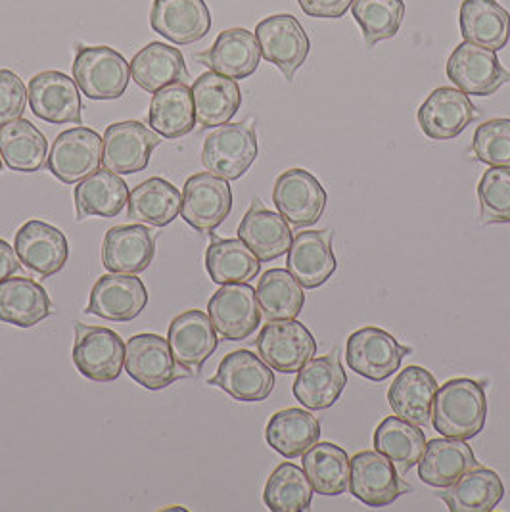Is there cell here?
<instances>
[{"mask_svg": "<svg viewBox=\"0 0 510 512\" xmlns=\"http://www.w3.org/2000/svg\"><path fill=\"white\" fill-rule=\"evenodd\" d=\"M125 371L146 390H163L190 376L173 357L169 342L158 334H137L125 344Z\"/></svg>", "mask_w": 510, "mask_h": 512, "instance_id": "ba28073f", "label": "cell"}, {"mask_svg": "<svg viewBox=\"0 0 510 512\" xmlns=\"http://www.w3.org/2000/svg\"><path fill=\"white\" fill-rule=\"evenodd\" d=\"M162 137L140 121L112 123L102 137V163L117 175H133L148 167Z\"/></svg>", "mask_w": 510, "mask_h": 512, "instance_id": "9c48e42d", "label": "cell"}, {"mask_svg": "<svg viewBox=\"0 0 510 512\" xmlns=\"http://www.w3.org/2000/svg\"><path fill=\"white\" fill-rule=\"evenodd\" d=\"M255 346L259 357L279 373H298L317 353V340L309 328L296 321H269L261 328Z\"/></svg>", "mask_w": 510, "mask_h": 512, "instance_id": "52a82bcc", "label": "cell"}, {"mask_svg": "<svg viewBox=\"0 0 510 512\" xmlns=\"http://www.w3.org/2000/svg\"><path fill=\"white\" fill-rule=\"evenodd\" d=\"M27 87L12 70H0V127L24 116Z\"/></svg>", "mask_w": 510, "mask_h": 512, "instance_id": "c3c4849f", "label": "cell"}, {"mask_svg": "<svg viewBox=\"0 0 510 512\" xmlns=\"http://www.w3.org/2000/svg\"><path fill=\"white\" fill-rule=\"evenodd\" d=\"M348 386V374L342 367L340 350L313 357L298 371L292 386L294 397L309 411H325L332 407Z\"/></svg>", "mask_w": 510, "mask_h": 512, "instance_id": "7402d4cb", "label": "cell"}, {"mask_svg": "<svg viewBox=\"0 0 510 512\" xmlns=\"http://www.w3.org/2000/svg\"><path fill=\"white\" fill-rule=\"evenodd\" d=\"M73 79L91 100H117L127 91L131 66L112 47H79L73 60Z\"/></svg>", "mask_w": 510, "mask_h": 512, "instance_id": "3957f363", "label": "cell"}, {"mask_svg": "<svg viewBox=\"0 0 510 512\" xmlns=\"http://www.w3.org/2000/svg\"><path fill=\"white\" fill-rule=\"evenodd\" d=\"M438 388L440 386L434 374L424 367L411 365L395 376L388 392V403L395 417L424 426L432 420V407Z\"/></svg>", "mask_w": 510, "mask_h": 512, "instance_id": "f1b7e54d", "label": "cell"}, {"mask_svg": "<svg viewBox=\"0 0 510 512\" xmlns=\"http://www.w3.org/2000/svg\"><path fill=\"white\" fill-rule=\"evenodd\" d=\"M196 123L204 129H217L231 123L242 106V93L234 79L215 71L202 73L192 83Z\"/></svg>", "mask_w": 510, "mask_h": 512, "instance_id": "83f0119b", "label": "cell"}, {"mask_svg": "<svg viewBox=\"0 0 510 512\" xmlns=\"http://www.w3.org/2000/svg\"><path fill=\"white\" fill-rule=\"evenodd\" d=\"M292 277L307 290L326 284L338 263L332 250V231H303L294 236L286 257Z\"/></svg>", "mask_w": 510, "mask_h": 512, "instance_id": "d4e9b609", "label": "cell"}, {"mask_svg": "<svg viewBox=\"0 0 510 512\" xmlns=\"http://www.w3.org/2000/svg\"><path fill=\"white\" fill-rule=\"evenodd\" d=\"M156 256V240L144 225H121L110 229L102 242V265L110 273L139 275Z\"/></svg>", "mask_w": 510, "mask_h": 512, "instance_id": "484cf974", "label": "cell"}, {"mask_svg": "<svg viewBox=\"0 0 510 512\" xmlns=\"http://www.w3.org/2000/svg\"><path fill=\"white\" fill-rule=\"evenodd\" d=\"M29 108L33 116L52 123H83V104L75 79L60 71H41L29 81Z\"/></svg>", "mask_w": 510, "mask_h": 512, "instance_id": "ac0fdd59", "label": "cell"}, {"mask_svg": "<svg viewBox=\"0 0 510 512\" xmlns=\"http://www.w3.org/2000/svg\"><path fill=\"white\" fill-rule=\"evenodd\" d=\"M102 163V137L89 127L60 133L48 154V171L64 185H77Z\"/></svg>", "mask_w": 510, "mask_h": 512, "instance_id": "5bb4252c", "label": "cell"}, {"mask_svg": "<svg viewBox=\"0 0 510 512\" xmlns=\"http://www.w3.org/2000/svg\"><path fill=\"white\" fill-rule=\"evenodd\" d=\"M261 58L277 66L288 83L294 81L311 52V41L303 25L292 14H275L255 27Z\"/></svg>", "mask_w": 510, "mask_h": 512, "instance_id": "5b68a950", "label": "cell"}, {"mask_svg": "<svg viewBox=\"0 0 510 512\" xmlns=\"http://www.w3.org/2000/svg\"><path fill=\"white\" fill-rule=\"evenodd\" d=\"M303 457V470L315 489L326 497H336L346 493L351 476V463L348 453L336 443L323 442L311 445Z\"/></svg>", "mask_w": 510, "mask_h": 512, "instance_id": "60d3db41", "label": "cell"}, {"mask_svg": "<svg viewBox=\"0 0 510 512\" xmlns=\"http://www.w3.org/2000/svg\"><path fill=\"white\" fill-rule=\"evenodd\" d=\"M73 202L77 211V221L89 217H117L129 202V187L110 169H98L75 185Z\"/></svg>", "mask_w": 510, "mask_h": 512, "instance_id": "4dcf8cb0", "label": "cell"}, {"mask_svg": "<svg viewBox=\"0 0 510 512\" xmlns=\"http://www.w3.org/2000/svg\"><path fill=\"white\" fill-rule=\"evenodd\" d=\"M472 148L476 158L491 167H510V119H491L478 125Z\"/></svg>", "mask_w": 510, "mask_h": 512, "instance_id": "7dc6e473", "label": "cell"}, {"mask_svg": "<svg viewBox=\"0 0 510 512\" xmlns=\"http://www.w3.org/2000/svg\"><path fill=\"white\" fill-rule=\"evenodd\" d=\"M259 154L254 119L217 127L204 142L202 163L209 173L236 181L246 175Z\"/></svg>", "mask_w": 510, "mask_h": 512, "instance_id": "7a4b0ae2", "label": "cell"}, {"mask_svg": "<svg viewBox=\"0 0 510 512\" xmlns=\"http://www.w3.org/2000/svg\"><path fill=\"white\" fill-rule=\"evenodd\" d=\"M257 303L261 317L267 321H288L298 319L305 305L303 286L292 277L288 269H269L259 279Z\"/></svg>", "mask_w": 510, "mask_h": 512, "instance_id": "b9f144b4", "label": "cell"}, {"mask_svg": "<svg viewBox=\"0 0 510 512\" xmlns=\"http://www.w3.org/2000/svg\"><path fill=\"white\" fill-rule=\"evenodd\" d=\"M349 463L351 493L367 507H388L409 489L394 463L376 449L357 453Z\"/></svg>", "mask_w": 510, "mask_h": 512, "instance_id": "9a60e30c", "label": "cell"}, {"mask_svg": "<svg viewBox=\"0 0 510 512\" xmlns=\"http://www.w3.org/2000/svg\"><path fill=\"white\" fill-rule=\"evenodd\" d=\"M445 71L459 91L474 96H491L510 83V73L497 52L466 41L453 50Z\"/></svg>", "mask_w": 510, "mask_h": 512, "instance_id": "8fae6325", "label": "cell"}, {"mask_svg": "<svg viewBox=\"0 0 510 512\" xmlns=\"http://www.w3.org/2000/svg\"><path fill=\"white\" fill-rule=\"evenodd\" d=\"M14 250L25 269L39 279L60 273L70 256L66 234L39 219L27 221L18 229Z\"/></svg>", "mask_w": 510, "mask_h": 512, "instance_id": "e0dca14e", "label": "cell"}, {"mask_svg": "<svg viewBox=\"0 0 510 512\" xmlns=\"http://www.w3.org/2000/svg\"><path fill=\"white\" fill-rule=\"evenodd\" d=\"M206 269L215 284L250 282L259 275L261 261L240 238L213 240L206 252Z\"/></svg>", "mask_w": 510, "mask_h": 512, "instance_id": "7bdbcfd3", "label": "cell"}, {"mask_svg": "<svg viewBox=\"0 0 510 512\" xmlns=\"http://www.w3.org/2000/svg\"><path fill=\"white\" fill-rule=\"evenodd\" d=\"M236 401H265L275 390L273 369L250 350H236L225 355L215 376L208 380Z\"/></svg>", "mask_w": 510, "mask_h": 512, "instance_id": "4fadbf2b", "label": "cell"}, {"mask_svg": "<svg viewBox=\"0 0 510 512\" xmlns=\"http://www.w3.org/2000/svg\"><path fill=\"white\" fill-rule=\"evenodd\" d=\"M487 419L484 386L470 378H451L438 388L432 407L434 430L443 438L472 440Z\"/></svg>", "mask_w": 510, "mask_h": 512, "instance_id": "6da1fadb", "label": "cell"}, {"mask_svg": "<svg viewBox=\"0 0 510 512\" xmlns=\"http://www.w3.org/2000/svg\"><path fill=\"white\" fill-rule=\"evenodd\" d=\"M150 25L169 43L186 47L208 35L211 12L206 0H154Z\"/></svg>", "mask_w": 510, "mask_h": 512, "instance_id": "603a6c76", "label": "cell"}, {"mask_svg": "<svg viewBox=\"0 0 510 512\" xmlns=\"http://www.w3.org/2000/svg\"><path fill=\"white\" fill-rule=\"evenodd\" d=\"M351 12L363 31L367 48L394 39L405 20L403 0H353Z\"/></svg>", "mask_w": 510, "mask_h": 512, "instance_id": "f6af8a7d", "label": "cell"}, {"mask_svg": "<svg viewBox=\"0 0 510 512\" xmlns=\"http://www.w3.org/2000/svg\"><path fill=\"white\" fill-rule=\"evenodd\" d=\"M73 365L93 382H114L125 369V344L121 336L104 326L75 323Z\"/></svg>", "mask_w": 510, "mask_h": 512, "instance_id": "277c9868", "label": "cell"}, {"mask_svg": "<svg viewBox=\"0 0 510 512\" xmlns=\"http://www.w3.org/2000/svg\"><path fill=\"white\" fill-rule=\"evenodd\" d=\"M321 438V424L309 411L305 409H282L275 413L267 428L265 440L269 447L286 459L302 457L303 453L319 442Z\"/></svg>", "mask_w": 510, "mask_h": 512, "instance_id": "f35d334b", "label": "cell"}, {"mask_svg": "<svg viewBox=\"0 0 510 512\" xmlns=\"http://www.w3.org/2000/svg\"><path fill=\"white\" fill-rule=\"evenodd\" d=\"M129 66L133 81L146 93L154 94L163 87L186 83L190 77L183 52L160 41L140 48Z\"/></svg>", "mask_w": 510, "mask_h": 512, "instance_id": "1f68e13d", "label": "cell"}, {"mask_svg": "<svg viewBox=\"0 0 510 512\" xmlns=\"http://www.w3.org/2000/svg\"><path fill=\"white\" fill-rule=\"evenodd\" d=\"M418 478L432 486L445 489L453 486L466 472L476 468L478 461L474 451L464 440L453 438H438L426 442L424 455L418 463Z\"/></svg>", "mask_w": 510, "mask_h": 512, "instance_id": "f546056e", "label": "cell"}, {"mask_svg": "<svg viewBox=\"0 0 510 512\" xmlns=\"http://www.w3.org/2000/svg\"><path fill=\"white\" fill-rule=\"evenodd\" d=\"M459 22L466 43L493 52L509 45L510 12L497 0H463Z\"/></svg>", "mask_w": 510, "mask_h": 512, "instance_id": "d6a6232c", "label": "cell"}, {"mask_svg": "<svg viewBox=\"0 0 510 512\" xmlns=\"http://www.w3.org/2000/svg\"><path fill=\"white\" fill-rule=\"evenodd\" d=\"M22 269V263L18 259L16 250L0 238V282H4L10 277H14V273H18Z\"/></svg>", "mask_w": 510, "mask_h": 512, "instance_id": "f907efd6", "label": "cell"}, {"mask_svg": "<svg viewBox=\"0 0 510 512\" xmlns=\"http://www.w3.org/2000/svg\"><path fill=\"white\" fill-rule=\"evenodd\" d=\"M374 449L388 457L401 476L417 466L426 449V436L417 424L399 417H386L372 436Z\"/></svg>", "mask_w": 510, "mask_h": 512, "instance_id": "ab89813d", "label": "cell"}, {"mask_svg": "<svg viewBox=\"0 0 510 512\" xmlns=\"http://www.w3.org/2000/svg\"><path fill=\"white\" fill-rule=\"evenodd\" d=\"M148 305V292L137 275L110 273L94 282L87 313L114 323L135 321Z\"/></svg>", "mask_w": 510, "mask_h": 512, "instance_id": "44dd1931", "label": "cell"}, {"mask_svg": "<svg viewBox=\"0 0 510 512\" xmlns=\"http://www.w3.org/2000/svg\"><path fill=\"white\" fill-rule=\"evenodd\" d=\"M148 121L163 139L185 137L196 127V110L192 89L186 83H175L154 93L150 102Z\"/></svg>", "mask_w": 510, "mask_h": 512, "instance_id": "74e56055", "label": "cell"}, {"mask_svg": "<svg viewBox=\"0 0 510 512\" xmlns=\"http://www.w3.org/2000/svg\"><path fill=\"white\" fill-rule=\"evenodd\" d=\"M196 60L208 66L209 70L238 81L248 79L259 68L261 48L255 33L244 27H232L221 31L215 43L200 52Z\"/></svg>", "mask_w": 510, "mask_h": 512, "instance_id": "cb8c5ba5", "label": "cell"}, {"mask_svg": "<svg viewBox=\"0 0 510 512\" xmlns=\"http://www.w3.org/2000/svg\"><path fill=\"white\" fill-rule=\"evenodd\" d=\"M217 334L229 342L248 340L261 325V309L250 282L223 284L208 302Z\"/></svg>", "mask_w": 510, "mask_h": 512, "instance_id": "30bf717a", "label": "cell"}, {"mask_svg": "<svg viewBox=\"0 0 510 512\" xmlns=\"http://www.w3.org/2000/svg\"><path fill=\"white\" fill-rule=\"evenodd\" d=\"M298 4L311 18L338 20L346 16L353 0H298Z\"/></svg>", "mask_w": 510, "mask_h": 512, "instance_id": "681fc988", "label": "cell"}, {"mask_svg": "<svg viewBox=\"0 0 510 512\" xmlns=\"http://www.w3.org/2000/svg\"><path fill=\"white\" fill-rule=\"evenodd\" d=\"M478 117L480 110L472 104L468 94L453 87L432 91L418 108V125L432 140L457 139Z\"/></svg>", "mask_w": 510, "mask_h": 512, "instance_id": "d6986e66", "label": "cell"}, {"mask_svg": "<svg viewBox=\"0 0 510 512\" xmlns=\"http://www.w3.org/2000/svg\"><path fill=\"white\" fill-rule=\"evenodd\" d=\"M167 342L175 361L190 374L200 373L219 346L215 326L200 309L177 315L169 325Z\"/></svg>", "mask_w": 510, "mask_h": 512, "instance_id": "ffe728a7", "label": "cell"}, {"mask_svg": "<svg viewBox=\"0 0 510 512\" xmlns=\"http://www.w3.org/2000/svg\"><path fill=\"white\" fill-rule=\"evenodd\" d=\"M480 221L484 225L510 223V167H489L478 185Z\"/></svg>", "mask_w": 510, "mask_h": 512, "instance_id": "bcb514c9", "label": "cell"}, {"mask_svg": "<svg viewBox=\"0 0 510 512\" xmlns=\"http://www.w3.org/2000/svg\"><path fill=\"white\" fill-rule=\"evenodd\" d=\"M183 194L173 183L152 177L129 192L127 217L150 227H167L181 215Z\"/></svg>", "mask_w": 510, "mask_h": 512, "instance_id": "e575fe53", "label": "cell"}, {"mask_svg": "<svg viewBox=\"0 0 510 512\" xmlns=\"http://www.w3.org/2000/svg\"><path fill=\"white\" fill-rule=\"evenodd\" d=\"M0 156L12 171L37 173L48 160V140L29 119L0 127Z\"/></svg>", "mask_w": 510, "mask_h": 512, "instance_id": "8d00e7d4", "label": "cell"}, {"mask_svg": "<svg viewBox=\"0 0 510 512\" xmlns=\"http://www.w3.org/2000/svg\"><path fill=\"white\" fill-rule=\"evenodd\" d=\"M232 211L229 181L213 173H196L183 188L181 215L198 233L211 234Z\"/></svg>", "mask_w": 510, "mask_h": 512, "instance_id": "2e32d148", "label": "cell"}, {"mask_svg": "<svg viewBox=\"0 0 510 512\" xmlns=\"http://www.w3.org/2000/svg\"><path fill=\"white\" fill-rule=\"evenodd\" d=\"M54 313L45 286L35 280L16 277L0 282V321L6 325L31 328Z\"/></svg>", "mask_w": 510, "mask_h": 512, "instance_id": "836d02e7", "label": "cell"}, {"mask_svg": "<svg viewBox=\"0 0 510 512\" xmlns=\"http://www.w3.org/2000/svg\"><path fill=\"white\" fill-rule=\"evenodd\" d=\"M238 238L261 263H269L288 254L294 240L288 221L280 213L263 208L257 198L238 225Z\"/></svg>", "mask_w": 510, "mask_h": 512, "instance_id": "4316f807", "label": "cell"}, {"mask_svg": "<svg viewBox=\"0 0 510 512\" xmlns=\"http://www.w3.org/2000/svg\"><path fill=\"white\" fill-rule=\"evenodd\" d=\"M505 486L495 470L476 466L443 489L440 499L451 512H491L501 503Z\"/></svg>", "mask_w": 510, "mask_h": 512, "instance_id": "d590c367", "label": "cell"}, {"mask_svg": "<svg viewBox=\"0 0 510 512\" xmlns=\"http://www.w3.org/2000/svg\"><path fill=\"white\" fill-rule=\"evenodd\" d=\"M0 173H2V156H0Z\"/></svg>", "mask_w": 510, "mask_h": 512, "instance_id": "816d5d0a", "label": "cell"}, {"mask_svg": "<svg viewBox=\"0 0 510 512\" xmlns=\"http://www.w3.org/2000/svg\"><path fill=\"white\" fill-rule=\"evenodd\" d=\"M409 351L388 330L365 326L349 336L346 361L349 369L359 376L372 382H384L401 369L403 357Z\"/></svg>", "mask_w": 510, "mask_h": 512, "instance_id": "8992f818", "label": "cell"}, {"mask_svg": "<svg viewBox=\"0 0 510 512\" xmlns=\"http://www.w3.org/2000/svg\"><path fill=\"white\" fill-rule=\"evenodd\" d=\"M315 489L305 470L294 463H280L269 476L263 501L273 512H303L311 509Z\"/></svg>", "mask_w": 510, "mask_h": 512, "instance_id": "ee69618b", "label": "cell"}, {"mask_svg": "<svg viewBox=\"0 0 510 512\" xmlns=\"http://www.w3.org/2000/svg\"><path fill=\"white\" fill-rule=\"evenodd\" d=\"M273 202L294 229L313 227L326 210L325 187L305 169H288L275 181Z\"/></svg>", "mask_w": 510, "mask_h": 512, "instance_id": "7c38bea8", "label": "cell"}]
</instances>
